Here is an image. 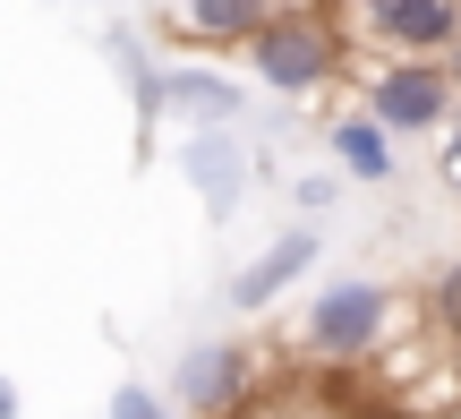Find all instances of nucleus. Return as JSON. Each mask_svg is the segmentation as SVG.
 <instances>
[{
	"label": "nucleus",
	"mask_w": 461,
	"mask_h": 419,
	"mask_svg": "<svg viewBox=\"0 0 461 419\" xmlns=\"http://www.w3.org/2000/svg\"><path fill=\"white\" fill-rule=\"evenodd\" d=\"M436 171H445V188H453V197H461V120H453V129H445V146H436Z\"/></svg>",
	"instance_id": "nucleus-14"
},
{
	"label": "nucleus",
	"mask_w": 461,
	"mask_h": 419,
	"mask_svg": "<svg viewBox=\"0 0 461 419\" xmlns=\"http://www.w3.org/2000/svg\"><path fill=\"white\" fill-rule=\"evenodd\" d=\"M333 26L359 43H384L393 60H445L461 43V0H350V9H333Z\"/></svg>",
	"instance_id": "nucleus-3"
},
{
	"label": "nucleus",
	"mask_w": 461,
	"mask_h": 419,
	"mask_svg": "<svg viewBox=\"0 0 461 419\" xmlns=\"http://www.w3.org/2000/svg\"><path fill=\"white\" fill-rule=\"evenodd\" d=\"M0 419H17V386H9V377H0Z\"/></svg>",
	"instance_id": "nucleus-15"
},
{
	"label": "nucleus",
	"mask_w": 461,
	"mask_h": 419,
	"mask_svg": "<svg viewBox=\"0 0 461 419\" xmlns=\"http://www.w3.org/2000/svg\"><path fill=\"white\" fill-rule=\"evenodd\" d=\"M428 317H436V334H453V342H461V257L428 283Z\"/></svg>",
	"instance_id": "nucleus-11"
},
{
	"label": "nucleus",
	"mask_w": 461,
	"mask_h": 419,
	"mask_svg": "<svg viewBox=\"0 0 461 419\" xmlns=\"http://www.w3.org/2000/svg\"><path fill=\"white\" fill-rule=\"evenodd\" d=\"M308 266H316V232L299 223V232L265 240V249H257V266H248V274H230V291H222V300L240 308V317H257V308H274V300H282V291H291V283H299Z\"/></svg>",
	"instance_id": "nucleus-8"
},
{
	"label": "nucleus",
	"mask_w": 461,
	"mask_h": 419,
	"mask_svg": "<svg viewBox=\"0 0 461 419\" xmlns=\"http://www.w3.org/2000/svg\"><path fill=\"white\" fill-rule=\"evenodd\" d=\"M240 112H248V95L222 77V68H197V60H180V68H154V86H146V103H137V120H188V129H240Z\"/></svg>",
	"instance_id": "nucleus-6"
},
{
	"label": "nucleus",
	"mask_w": 461,
	"mask_h": 419,
	"mask_svg": "<svg viewBox=\"0 0 461 419\" xmlns=\"http://www.w3.org/2000/svg\"><path fill=\"white\" fill-rule=\"evenodd\" d=\"M103 419H180V411H171V403H163V394H154V386H146V377H129V386H120V394H112V411H103Z\"/></svg>",
	"instance_id": "nucleus-12"
},
{
	"label": "nucleus",
	"mask_w": 461,
	"mask_h": 419,
	"mask_svg": "<svg viewBox=\"0 0 461 419\" xmlns=\"http://www.w3.org/2000/svg\"><path fill=\"white\" fill-rule=\"evenodd\" d=\"M384 325H393V291H384V283H333L325 300L308 308L299 342H308V360L350 369V360H367V351L384 342Z\"/></svg>",
	"instance_id": "nucleus-5"
},
{
	"label": "nucleus",
	"mask_w": 461,
	"mask_h": 419,
	"mask_svg": "<svg viewBox=\"0 0 461 419\" xmlns=\"http://www.w3.org/2000/svg\"><path fill=\"white\" fill-rule=\"evenodd\" d=\"M282 419H299V411H282Z\"/></svg>",
	"instance_id": "nucleus-16"
},
{
	"label": "nucleus",
	"mask_w": 461,
	"mask_h": 419,
	"mask_svg": "<svg viewBox=\"0 0 461 419\" xmlns=\"http://www.w3.org/2000/svg\"><path fill=\"white\" fill-rule=\"evenodd\" d=\"M325 146H333V163H342L350 180H384V171H393V137H384L376 120L359 112V103L325 120Z\"/></svg>",
	"instance_id": "nucleus-10"
},
{
	"label": "nucleus",
	"mask_w": 461,
	"mask_h": 419,
	"mask_svg": "<svg viewBox=\"0 0 461 419\" xmlns=\"http://www.w3.org/2000/svg\"><path fill=\"white\" fill-rule=\"evenodd\" d=\"M359 112L384 137H445L453 129V86L445 60H376L359 77Z\"/></svg>",
	"instance_id": "nucleus-2"
},
{
	"label": "nucleus",
	"mask_w": 461,
	"mask_h": 419,
	"mask_svg": "<svg viewBox=\"0 0 461 419\" xmlns=\"http://www.w3.org/2000/svg\"><path fill=\"white\" fill-rule=\"evenodd\" d=\"M180 171H188V188L205 197L214 223L240 214V197H248V146H240V129H188L180 137Z\"/></svg>",
	"instance_id": "nucleus-7"
},
{
	"label": "nucleus",
	"mask_w": 461,
	"mask_h": 419,
	"mask_svg": "<svg viewBox=\"0 0 461 419\" xmlns=\"http://www.w3.org/2000/svg\"><path fill=\"white\" fill-rule=\"evenodd\" d=\"M333 197H342V188H333V171H308V180H291V205H299V214H325Z\"/></svg>",
	"instance_id": "nucleus-13"
},
{
	"label": "nucleus",
	"mask_w": 461,
	"mask_h": 419,
	"mask_svg": "<svg viewBox=\"0 0 461 419\" xmlns=\"http://www.w3.org/2000/svg\"><path fill=\"white\" fill-rule=\"evenodd\" d=\"M154 26H163V34H197V43H240V51H248V34L265 26V9H257V0H197V9H154Z\"/></svg>",
	"instance_id": "nucleus-9"
},
{
	"label": "nucleus",
	"mask_w": 461,
	"mask_h": 419,
	"mask_svg": "<svg viewBox=\"0 0 461 419\" xmlns=\"http://www.w3.org/2000/svg\"><path fill=\"white\" fill-rule=\"evenodd\" d=\"M248 68H257V86H274V95H291V103L325 95L350 68L333 9H308V0H299V9H265V26L248 34Z\"/></svg>",
	"instance_id": "nucleus-1"
},
{
	"label": "nucleus",
	"mask_w": 461,
	"mask_h": 419,
	"mask_svg": "<svg viewBox=\"0 0 461 419\" xmlns=\"http://www.w3.org/2000/svg\"><path fill=\"white\" fill-rule=\"evenodd\" d=\"M180 419H240L248 403H257V360H248L240 334H214L197 342V351L171 369V394H163Z\"/></svg>",
	"instance_id": "nucleus-4"
}]
</instances>
